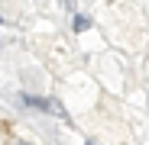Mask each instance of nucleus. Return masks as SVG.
<instances>
[{
  "mask_svg": "<svg viewBox=\"0 0 149 145\" xmlns=\"http://www.w3.org/2000/svg\"><path fill=\"white\" fill-rule=\"evenodd\" d=\"M88 145H97V142H88Z\"/></svg>",
  "mask_w": 149,
  "mask_h": 145,
  "instance_id": "nucleus-3",
  "label": "nucleus"
},
{
  "mask_svg": "<svg viewBox=\"0 0 149 145\" xmlns=\"http://www.w3.org/2000/svg\"><path fill=\"white\" fill-rule=\"evenodd\" d=\"M88 26H91V19H88V16H74V29H78V32H84Z\"/></svg>",
  "mask_w": 149,
  "mask_h": 145,
  "instance_id": "nucleus-1",
  "label": "nucleus"
},
{
  "mask_svg": "<svg viewBox=\"0 0 149 145\" xmlns=\"http://www.w3.org/2000/svg\"><path fill=\"white\" fill-rule=\"evenodd\" d=\"M110 3H113V0H110Z\"/></svg>",
  "mask_w": 149,
  "mask_h": 145,
  "instance_id": "nucleus-4",
  "label": "nucleus"
},
{
  "mask_svg": "<svg viewBox=\"0 0 149 145\" xmlns=\"http://www.w3.org/2000/svg\"><path fill=\"white\" fill-rule=\"evenodd\" d=\"M16 145H26V142H16Z\"/></svg>",
  "mask_w": 149,
  "mask_h": 145,
  "instance_id": "nucleus-2",
  "label": "nucleus"
}]
</instances>
